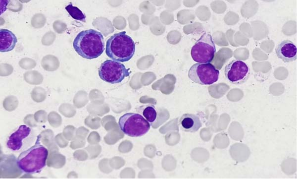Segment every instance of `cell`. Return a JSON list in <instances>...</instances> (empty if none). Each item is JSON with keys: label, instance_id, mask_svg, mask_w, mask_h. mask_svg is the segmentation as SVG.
Masks as SVG:
<instances>
[{"label": "cell", "instance_id": "obj_1", "mask_svg": "<svg viewBox=\"0 0 297 179\" xmlns=\"http://www.w3.org/2000/svg\"><path fill=\"white\" fill-rule=\"evenodd\" d=\"M73 46L77 54L86 59H96L100 56L104 50V41L101 32L92 29L79 33L73 42Z\"/></svg>", "mask_w": 297, "mask_h": 179}, {"label": "cell", "instance_id": "obj_2", "mask_svg": "<svg viewBox=\"0 0 297 179\" xmlns=\"http://www.w3.org/2000/svg\"><path fill=\"white\" fill-rule=\"evenodd\" d=\"M38 136L34 145L20 153L16 164L23 172L28 174L40 173L46 166L48 150L40 143Z\"/></svg>", "mask_w": 297, "mask_h": 179}, {"label": "cell", "instance_id": "obj_3", "mask_svg": "<svg viewBox=\"0 0 297 179\" xmlns=\"http://www.w3.org/2000/svg\"><path fill=\"white\" fill-rule=\"evenodd\" d=\"M135 52V42L125 31L113 34L106 41L105 53L114 61H128L133 57Z\"/></svg>", "mask_w": 297, "mask_h": 179}, {"label": "cell", "instance_id": "obj_4", "mask_svg": "<svg viewBox=\"0 0 297 179\" xmlns=\"http://www.w3.org/2000/svg\"><path fill=\"white\" fill-rule=\"evenodd\" d=\"M37 137L32 128L26 124H22L8 136L6 146L12 151L21 153L33 145Z\"/></svg>", "mask_w": 297, "mask_h": 179}, {"label": "cell", "instance_id": "obj_5", "mask_svg": "<svg viewBox=\"0 0 297 179\" xmlns=\"http://www.w3.org/2000/svg\"><path fill=\"white\" fill-rule=\"evenodd\" d=\"M118 125L125 134L138 137L146 134L150 129V123L140 114L127 113L119 119Z\"/></svg>", "mask_w": 297, "mask_h": 179}, {"label": "cell", "instance_id": "obj_6", "mask_svg": "<svg viewBox=\"0 0 297 179\" xmlns=\"http://www.w3.org/2000/svg\"><path fill=\"white\" fill-rule=\"evenodd\" d=\"M216 53V47L212 36L204 33L192 47L191 55L193 60L198 63L211 62Z\"/></svg>", "mask_w": 297, "mask_h": 179}, {"label": "cell", "instance_id": "obj_7", "mask_svg": "<svg viewBox=\"0 0 297 179\" xmlns=\"http://www.w3.org/2000/svg\"><path fill=\"white\" fill-rule=\"evenodd\" d=\"M122 63L111 60L103 62L99 69V75L104 81L111 84L120 83L130 72Z\"/></svg>", "mask_w": 297, "mask_h": 179}, {"label": "cell", "instance_id": "obj_8", "mask_svg": "<svg viewBox=\"0 0 297 179\" xmlns=\"http://www.w3.org/2000/svg\"><path fill=\"white\" fill-rule=\"evenodd\" d=\"M219 71L210 63H196L188 71V77L193 82L203 85H211L219 78Z\"/></svg>", "mask_w": 297, "mask_h": 179}, {"label": "cell", "instance_id": "obj_9", "mask_svg": "<svg viewBox=\"0 0 297 179\" xmlns=\"http://www.w3.org/2000/svg\"><path fill=\"white\" fill-rule=\"evenodd\" d=\"M224 74L229 82L239 85L244 83L248 79L250 69L244 61L234 60L225 66Z\"/></svg>", "mask_w": 297, "mask_h": 179}, {"label": "cell", "instance_id": "obj_10", "mask_svg": "<svg viewBox=\"0 0 297 179\" xmlns=\"http://www.w3.org/2000/svg\"><path fill=\"white\" fill-rule=\"evenodd\" d=\"M278 58L285 62L294 61L297 58V46L291 41L286 40L279 43L275 48Z\"/></svg>", "mask_w": 297, "mask_h": 179}, {"label": "cell", "instance_id": "obj_11", "mask_svg": "<svg viewBox=\"0 0 297 179\" xmlns=\"http://www.w3.org/2000/svg\"><path fill=\"white\" fill-rule=\"evenodd\" d=\"M180 128L186 132H195L202 126L199 118L195 114L186 113L179 119Z\"/></svg>", "mask_w": 297, "mask_h": 179}, {"label": "cell", "instance_id": "obj_12", "mask_svg": "<svg viewBox=\"0 0 297 179\" xmlns=\"http://www.w3.org/2000/svg\"><path fill=\"white\" fill-rule=\"evenodd\" d=\"M17 42L15 35L10 30H0V51L7 52L12 51Z\"/></svg>", "mask_w": 297, "mask_h": 179}, {"label": "cell", "instance_id": "obj_13", "mask_svg": "<svg viewBox=\"0 0 297 179\" xmlns=\"http://www.w3.org/2000/svg\"><path fill=\"white\" fill-rule=\"evenodd\" d=\"M138 112L141 113L144 118L151 124L156 119L157 113L156 110L153 105H145L137 108Z\"/></svg>", "mask_w": 297, "mask_h": 179}, {"label": "cell", "instance_id": "obj_14", "mask_svg": "<svg viewBox=\"0 0 297 179\" xmlns=\"http://www.w3.org/2000/svg\"><path fill=\"white\" fill-rule=\"evenodd\" d=\"M65 9L73 18L86 22V16L77 7L73 6L72 2L67 5Z\"/></svg>", "mask_w": 297, "mask_h": 179}]
</instances>
